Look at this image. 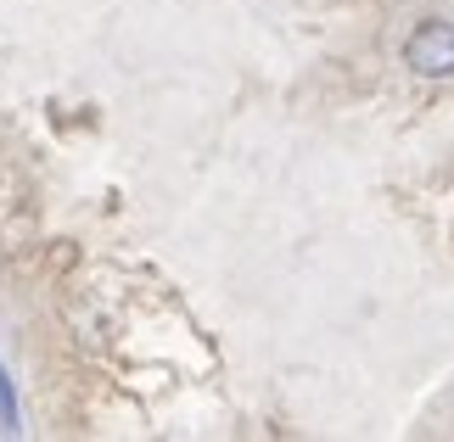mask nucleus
Instances as JSON below:
<instances>
[{
  "instance_id": "nucleus-1",
  "label": "nucleus",
  "mask_w": 454,
  "mask_h": 442,
  "mask_svg": "<svg viewBox=\"0 0 454 442\" xmlns=\"http://www.w3.org/2000/svg\"><path fill=\"white\" fill-rule=\"evenodd\" d=\"M404 67L421 79H454V23L432 17L404 40Z\"/></svg>"
},
{
  "instance_id": "nucleus-2",
  "label": "nucleus",
  "mask_w": 454,
  "mask_h": 442,
  "mask_svg": "<svg viewBox=\"0 0 454 442\" xmlns=\"http://www.w3.org/2000/svg\"><path fill=\"white\" fill-rule=\"evenodd\" d=\"M0 420H6V431H17V392H12L6 369H0Z\"/></svg>"
}]
</instances>
